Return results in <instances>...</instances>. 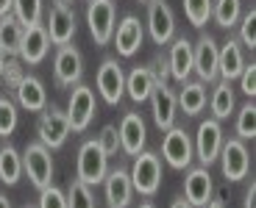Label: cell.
<instances>
[{
  "label": "cell",
  "mask_w": 256,
  "mask_h": 208,
  "mask_svg": "<svg viewBox=\"0 0 256 208\" xmlns=\"http://www.w3.org/2000/svg\"><path fill=\"white\" fill-rule=\"evenodd\" d=\"M170 208H192V206H190V203L184 200V197H176V200L170 203Z\"/></svg>",
  "instance_id": "cell-43"
},
{
  "label": "cell",
  "mask_w": 256,
  "mask_h": 208,
  "mask_svg": "<svg viewBox=\"0 0 256 208\" xmlns=\"http://www.w3.org/2000/svg\"><path fill=\"white\" fill-rule=\"evenodd\" d=\"M95 142L106 156H117V150H120V133H117V125H103Z\"/></svg>",
  "instance_id": "cell-36"
},
{
  "label": "cell",
  "mask_w": 256,
  "mask_h": 208,
  "mask_svg": "<svg viewBox=\"0 0 256 208\" xmlns=\"http://www.w3.org/2000/svg\"><path fill=\"white\" fill-rule=\"evenodd\" d=\"M22 31H26V25H22V22H20L14 14L0 17V53H3L6 58H8V56H17Z\"/></svg>",
  "instance_id": "cell-27"
},
{
  "label": "cell",
  "mask_w": 256,
  "mask_h": 208,
  "mask_svg": "<svg viewBox=\"0 0 256 208\" xmlns=\"http://www.w3.org/2000/svg\"><path fill=\"white\" fill-rule=\"evenodd\" d=\"M162 156L173 170H190L192 158H195V145H192L190 133L184 128H167L162 139Z\"/></svg>",
  "instance_id": "cell-8"
},
{
  "label": "cell",
  "mask_w": 256,
  "mask_h": 208,
  "mask_svg": "<svg viewBox=\"0 0 256 208\" xmlns=\"http://www.w3.org/2000/svg\"><path fill=\"white\" fill-rule=\"evenodd\" d=\"M117 133H120V150L128 153V156H140L145 150V139H148V128L145 120H142L136 111H128L126 117L117 125Z\"/></svg>",
  "instance_id": "cell-18"
},
{
  "label": "cell",
  "mask_w": 256,
  "mask_h": 208,
  "mask_svg": "<svg viewBox=\"0 0 256 208\" xmlns=\"http://www.w3.org/2000/svg\"><path fill=\"white\" fill-rule=\"evenodd\" d=\"M240 89H242V95H248L254 100L256 95V61H245L242 72H240Z\"/></svg>",
  "instance_id": "cell-38"
},
{
  "label": "cell",
  "mask_w": 256,
  "mask_h": 208,
  "mask_svg": "<svg viewBox=\"0 0 256 208\" xmlns=\"http://www.w3.org/2000/svg\"><path fill=\"white\" fill-rule=\"evenodd\" d=\"M103 192H106V206L109 208H128L131 197H134V186H131V175L128 170L117 167L109 170L103 178Z\"/></svg>",
  "instance_id": "cell-19"
},
{
  "label": "cell",
  "mask_w": 256,
  "mask_h": 208,
  "mask_svg": "<svg viewBox=\"0 0 256 208\" xmlns=\"http://www.w3.org/2000/svg\"><path fill=\"white\" fill-rule=\"evenodd\" d=\"M195 156H198L200 167H209L218 161L220 147H223V128H220V120H204L198 125V133H195Z\"/></svg>",
  "instance_id": "cell-11"
},
{
  "label": "cell",
  "mask_w": 256,
  "mask_h": 208,
  "mask_svg": "<svg viewBox=\"0 0 256 208\" xmlns=\"http://www.w3.org/2000/svg\"><path fill=\"white\" fill-rule=\"evenodd\" d=\"M214 195V183H212L209 167H192L184 178V200L190 203L192 208H204L206 203Z\"/></svg>",
  "instance_id": "cell-17"
},
{
  "label": "cell",
  "mask_w": 256,
  "mask_h": 208,
  "mask_svg": "<svg viewBox=\"0 0 256 208\" xmlns=\"http://www.w3.org/2000/svg\"><path fill=\"white\" fill-rule=\"evenodd\" d=\"M20 64H22V61H20L17 56H8V61L3 64V75H6V83H8V86H12V89L17 86V83H20V78L26 75V72H22V67H20Z\"/></svg>",
  "instance_id": "cell-39"
},
{
  "label": "cell",
  "mask_w": 256,
  "mask_h": 208,
  "mask_svg": "<svg viewBox=\"0 0 256 208\" xmlns=\"http://www.w3.org/2000/svg\"><path fill=\"white\" fill-rule=\"evenodd\" d=\"M234 131H237V139H242V142L256 136V106H254V100L245 103V106H240Z\"/></svg>",
  "instance_id": "cell-30"
},
{
  "label": "cell",
  "mask_w": 256,
  "mask_h": 208,
  "mask_svg": "<svg viewBox=\"0 0 256 208\" xmlns=\"http://www.w3.org/2000/svg\"><path fill=\"white\" fill-rule=\"evenodd\" d=\"M106 172H109V156H106L100 147H98L95 139L84 142V145L78 147L76 181L86 183V186H98V183H103Z\"/></svg>",
  "instance_id": "cell-2"
},
{
  "label": "cell",
  "mask_w": 256,
  "mask_h": 208,
  "mask_svg": "<svg viewBox=\"0 0 256 208\" xmlns=\"http://www.w3.org/2000/svg\"><path fill=\"white\" fill-rule=\"evenodd\" d=\"M154 83L156 81H154L150 67H134L126 75V92L134 103H145L150 97V92H154Z\"/></svg>",
  "instance_id": "cell-25"
},
{
  "label": "cell",
  "mask_w": 256,
  "mask_h": 208,
  "mask_svg": "<svg viewBox=\"0 0 256 208\" xmlns=\"http://www.w3.org/2000/svg\"><path fill=\"white\" fill-rule=\"evenodd\" d=\"M204 208H226V206H223V203H220V200H209V203H206Z\"/></svg>",
  "instance_id": "cell-44"
},
{
  "label": "cell",
  "mask_w": 256,
  "mask_h": 208,
  "mask_svg": "<svg viewBox=\"0 0 256 208\" xmlns=\"http://www.w3.org/2000/svg\"><path fill=\"white\" fill-rule=\"evenodd\" d=\"M95 83H98V92H100L103 100L109 106H117L122 100V95H126V72H122L120 61L117 58H103Z\"/></svg>",
  "instance_id": "cell-12"
},
{
  "label": "cell",
  "mask_w": 256,
  "mask_h": 208,
  "mask_svg": "<svg viewBox=\"0 0 256 208\" xmlns=\"http://www.w3.org/2000/svg\"><path fill=\"white\" fill-rule=\"evenodd\" d=\"M14 95H17V103L26 111H42L48 106V92L45 83L39 81L36 75H22L20 83L14 86Z\"/></svg>",
  "instance_id": "cell-23"
},
{
  "label": "cell",
  "mask_w": 256,
  "mask_h": 208,
  "mask_svg": "<svg viewBox=\"0 0 256 208\" xmlns=\"http://www.w3.org/2000/svg\"><path fill=\"white\" fill-rule=\"evenodd\" d=\"M234 89H231V81H223L220 78L212 89V97H209V108H212V117L214 120H228L231 114H234Z\"/></svg>",
  "instance_id": "cell-26"
},
{
  "label": "cell",
  "mask_w": 256,
  "mask_h": 208,
  "mask_svg": "<svg viewBox=\"0 0 256 208\" xmlns=\"http://www.w3.org/2000/svg\"><path fill=\"white\" fill-rule=\"evenodd\" d=\"M26 208H34V206H26Z\"/></svg>",
  "instance_id": "cell-50"
},
{
  "label": "cell",
  "mask_w": 256,
  "mask_h": 208,
  "mask_svg": "<svg viewBox=\"0 0 256 208\" xmlns=\"http://www.w3.org/2000/svg\"><path fill=\"white\" fill-rule=\"evenodd\" d=\"M220 170H223L226 181H242L250 172V156L248 147H245L242 139H223V147H220Z\"/></svg>",
  "instance_id": "cell-9"
},
{
  "label": "cell",
  "mask_w": 256,
  "mask_h": 208,
  "mask_svg": "<svg viewBox=\"0 0 256 208\" xmlns=\"http://www.w3.org/2000/svg\"><path fill=\"white\" fill-rule=\"evenodd\" d=\"M12 14L22 25H36L42 22V0H14Z\"/></svg>",
  "instance_id": "cell-31"
},
{
  "label": "cell",
  "mask_w": 256,
  "mask_h": 208,
  "mask_svg": "<svg viewBox=\"0 0 256 208\" xmlns=\"http://www.w3.org/2000/svg\"><path fill=\"white\" fill-rule=\"evenodd\" d=\"M48 47H50V39H48L45 22H36V25H26V31H22V39H20L17 58H20L22 64H28V67H34V64L45 61Z\"/></svg>",
  "instance_id": "cell-15"
},
{
  "label": "cell",
  "mask_w": 256,
  "mask_h": 208,
  "mask_svg": "<svg viewBox=\"0 0 256 208\" xmlns=\"http://www.w3.org/2000/svg\"><path fill=\"white\" fill-rule=\"evenodd\" d=\"M212 17L220 28H234L242 17V0H212Z\"/></svg>",
  "instance_id": "cell-29"
},
{
  "label": "cell",
  "mask_w": 256,
  "mask_h": 208,
  "mask_svg": "<svg viewBox=\"0 0 256 208\" xmlns=\"http://www.w3.org/2000/svg\"><path fill=\"white\" fill-rule=\"evenodd\" d=\"M48 39L50 44H70L72 36L78 31V22H76V8L67 3V0H53L50 3V11H48Z\"/></svg>",
  "instance_id": "cell-4"
},
{
  "label": "cell",
  "mask_w": 256,
  "mask_h": 208,
  "mask_svg": "<svg viewBox=\"0 0 256 208\" xmlns=\"http://www.w3.org/2000/svg\"><path fill=\"white\" fill-rule=\"evenodd\" d=\"M67 208H95L92 186H86L81 181H72L70 189H67Z\"/></svg>",
  "instance_id": "cell-32"
},
{
  "label": "cell",
  "mask_w": 256,
  "mask_h": 208,
  "mask_svg": "<svg viewBox=\"0 0 256 208\" xmlns=\"http://www.w3.org/2000/svg\"><path fill=\"white\" fill-rule=\"evenodd\" d=\"M22 172L36 189H45L53 183V156L42 142H31L22 150Z\"/></svg>",
  "instance_id": "cell-5"
},
{
  "label": "cell",
  "mask_w": 256,
  "mask_h": 208,
  "mask_svg": "<svg viewBox=\"0 0 256 208\" xmlns=\"http://www.w3.org/2000/svg\"><path fill=\"white\" fill-rule=\"evenodd\" d=\"M140 208H156L154 203H140Z\"/></svg>",
  "instance_id": "cell-47"
},
{
  "label": "cell",
  "mask_w": 256,
  "mask_h": 208,
  "mask_svg": "<svg viewBox=\"0 0 256 208\" xmlns=\"http://www.w3.org/2000/svg\"><path fill=\"white\" fill-rule=\"evenodd\" d=\"M131 175V186L134 192H140L142 197H154L162 186V158L154 150H142L140 156H134V167L128 170Z\"/></svg>",
  "instance_id": "cell-1"
},
{
  "label": "cell",
  "mask_w": 256,
  "mask_h": 208,
  "mask_svg": "<svg viewBox=\"0 0 256 208\" xmlns=\"http://www.w3.org/2000/svg\"><path fill=\"white\" fill-rule=\"evenodd\" d=\"M242 208H256V183H250L248 195H245V206Z\"/></svg>",
  "instance_id": "cell-41"
},
{
  "label": "cell",
  "mask_w": 256,
  "mask_h": 208,
  "mask_svg": "<svg viewBox=\"0 0 256 208\" xmlns=\"http://www.w3.org/2000/svg\"><path fill=\"white\" fill-rule=\"evenodd\" d=\"M242 67H245L242 44L237 39H228L226 44H220L218 47V78H223V81H237Z\"/></svg>",
  "instance_id": "cell-22"
},
{
  "label": "cell",
  "mask_w": 256,
  "mask_h": 208,
  "mask_svg": "<svg viewBox=\"0 0 256 208\" xmlns=\"http://www.w3.org/2000/svg\"><path fill=\"white\" fill-rule=\"evenodd\" d=\"M36 208H67V195L50 183L45 189H39V206Z\"/></svg>",
  "instance_id": "cell-37"
},
{
  "label": "cell",
  "mask_w": 256,
  "mask_h": 208,
  "mask_svg": "<svg viewBox=\"0 0 256 208\" xmlns=\"http://www.w3.org/2000/svg\"><path fill=\"white\" fill-rule=\"evenodd\" d=\"M148 31L156 44H170L176 36V17L167 0H148Z\"/></svg>",
  "instance_id": "cell-13"
},
{
  "label": "cell",
  "mask_w": 256,
  "mask_h": 208,
  "mask_svg": "<svg viewBox=\"0 0 256 208\" xmlns=\"http://www.w3.org/2000/svg\"><path fill=\"white\" fill-rule=\"evenodd\" d=\"M114 0H90L86 3V22H90V33L95 39L98 47H106L114 36Z\"/></svg>",
  "instance_id": "cell-6"
},
{
  "label": "cell",
  "mask_w": 256,
  "mask_h": 208,
  "mask_svg": "<svg viewBox=\"0 0 256 208\" xmlns=\"http://www.w3.org/2000/svg\"><path fill=\"white\" fill-rule=\"evenodd\" d=\"M22 178V153L12 145L0 147V181L6 186H14V183Z\"/></svg>",
  "instance_id": "cell-28"
},
{
  "label": "cell",
  "mask_w": 256,
  "mask_h": 208,
  "mask_svg": "<svg viewBox=\"0 0 256 208\" xmlns=\"http://www.w3.org/2000/svg\"><path fill=\"white\" fill-rule=\"evenodd\" d=\"M20 114H17V103L12 97H0V136L8 139L14 131H17Z\"/></svg>",
  "instance_id": "cell-34"
},
{
  "label": "cell",
  "mask_w": 256,
  "mask_h": 208,
  "mask_svg": "<svg viewBox=\"0 0 256 208\" xmlns=\"http://www.w3.org/2000/svg\"><path fill=\"white\" fill-rule=\"evenodd\" d=\"M36 133L39 142L48 147V150H56L67 142L70 136V122H67V114L58 106H45L39 111V122H36Z\"/></svg>",
  "instance_id": "cell-7"
},
{
  "label": "cell",
  "mask_w": 256,
  "mask_h": 208,
  "mask_svg": "<svg viewBox=\"0 0 256 208\" xmlns=\"http://www.w3.org/2000/svg\"><path fill=\"white\" fill-rule=\"evenodd\" d=\"M114 47L117 53H120L122 58H131L136 50L142 47V39H145V28H142V22L134 17V14H128L126 19H122L120 25L114 28Z\"/></svg>",
  "instance_id": "cell-20"
},
{
  "label": "cell",
  "mask_w": 256,
  "mask_h": 208,
  "mask_svg": "<svg viewBox=\"0 0 256 208\" xmlns=\"http://www.w3.org/2000/svg\"><path fill=\"white\" fill-rule=\"evenodd\" d=\"M3 64H6V56L0 53V78H3Z\"/></svg>",
  "instance_id": "cell-46"
},
{
  "label": "cell",
  "mask_w": 256,
  "mask_h": 208,
  "mask_svg": "<svg viewBox=\"0 0 256 208\" xmlns=\"http://www.w3.org/2000/svg\"><path fill=\"white\" fill-rule=\"evenodd\" d=\"M184 14L190 19V25L204 28L212 19V0H184Z\"/></svg>",
  "instance_id": "cell-33"
},
{
  "label": "cell",
  "mask_w": 256,
  "mask_h": 208,
  "mask_svg": "<svg viewBox=\"0 0 256 208\" xmlns=\"http://www.w3.org/2000/svg\"><path fill=\"white\" fill-rule=\"evenodd\" d=\"M140 3H148V0H140Z\"/></svg>",
  "instance_id": "cell-49"
},
{
  "label": "cell",
  "mask_w": 256,
  "mask_h": 208,
  "mask_svg": "<svg viewBox=\"0 0 256 208\" xmlns=\"http://www.w3.org/2000/svg\"><path fill=\"white\" fill-rule=\"evenodd\" d=\"M0 208H12V200L6 195H0Z\"/></svg>",
  "instance_id": "cell-45"
},
{
  "label": "cell",
  "mask_w": 256,
  "mask_h": 208,
  "mask_svg": "<svg viewBox=\"0 0 256 208\" xmlns=\"http://www.w3.org/2000/svg\"><path fill=\"white\" fill-rule=\"evenodd\" d=\"M95 92H92L86 83H76L72 86V95H70V103H67V122H70V131L72 133H84L86 128L92 125L95 120Z\"/></svg>",
  "instance_id": "cell-3"
},
{
  "label": "cell",
  "mask_w": 256,
  "mask_h": 208,
  "mask_svg": "<svg viewBox=\"0 0 256 208\" xmlns=\"http://www.w3.org/2000/svg\"><path fill=\"white\" fill-rule=\"evenodd\" d=\"M67 3H76V0H67Z\"/></svg>",
  "instance_id": "cell-48"
},
{
  "label": "cell",
  "mask_w": 256,
  "mask_h": 208,
  "mask_svg": "<svg viewBox=\"0 0 256 208\" xmlns=\"http://www.w3.org/2000/svg\"><path fill=\"white\" fill-rule=\"evenodd\" d=\"M150 72H154V81H156V83H167V78H170L167 56H156V58H154V64H150Z\"/></svg>",
  "instance_id": "cell-40"
},
{
  "label": "cell",
  "mask_w": 256,
  "mask_h": 208,
  "mask_svg": "<svg viewBox=\"0 0 256 208\" xmlns=\"http://www.w3.org/2000/svg\"><path fill=\"white\" fill-rule=\"evenodd\" d=\"M53 75H56V83L62 89H70L76 83H81L84 75V58L81 50L76 44H62L56 50V58H53Z\"/></svg>",
  "instance_id": "cell-10"
},
{
  "label": "cell",
  "mask_w": 256,
  "mask_h": 208,
  "mask_svg": "<svg viewBox=\"0 0 256 208\" xmlns=\"http://www.w3.org/2000/svg\"><path fill=\"white\" fill-rule=\"evenodd\" d=\"M167 67H170V78H176L178 83L190 81V75H192V42L186 36H173L170 39Z\"/></svg>",
  "instance_id": "cell-21"
},
{
  "label": "cell",
  "mask_w": 256,
  "mask_h": 208,
  "mask_svg": "<svg viewBox=\"0 0 256 208\" xmlns=\"http://www.w3.org/2000/svg\"><path fill=\"white\" fill-rule=\"evenodd\" d=\"M206 83L204 81H184L181 83V92L176 95V103L178 108L186 114V117H198L206 108Z\"/></svg>",
  "instance_id": "cell-24"
},
{
  "label": "cell",
  "mask_w": 256,
  "mask_h": 208,
  "mask_svg": "<svg viewBox=\"0 0 256 208\" xmlns=\"http://www.w3.org/2000/svg\"><path fill=\"white\" fill-rule=\"evenodd\" d=\"M12 6H14V0H0V17L12 14Z\"/></svg>",
  "instance_id": "cell-42"
},
{
  "label": "cell",
  "mask_w": 256,
  "mask_h": 208,
  "mask_svg": "<svg viewBox=\"0 0 256 208\" xmlns=\"http://www.w3.org/2000/svg\"><path fill=\"white\" fill-rule=\"evenodd\" d=\"M240 25V44H245L248 50H254L256 47V8H250V11H245L242 17L237 19Z\"/></svg>",
  "instance_id": "cell-35"
},
{
  "label": "cell",
  "mask_w": 256,
  "mask_h": 208,
  "mask_svg": "<svg viewBox=\"0 0 256 208\" xmlns=\"http://www.w3.org/2000/svg\"><path fill=\"white\" fill-rule=\"evenodd\" d=\"M218 47L214 36L209 33H200V39L192 47V72L198 75V81L212 83L218 81Z\"/></svg>",
  "instance_id": "cell-14"
},
{
  "label": "cell",
  "mask_w": 256,
  "mask_h": 208,
  "mask_svg": "<svg viewBox=\"0 0 256 208\" xmlns=\"http://www.w3.org/2000/svg\"><path fill=\"white\" fill-rule=\"evenodd\" d=\"M150 111H154V122L159 131H167V128L176 125V108H178V103H176V92L167 83H154V92H150Z\"/></svg>",
  "instance_id": "cell-16"
}]
</instances>
